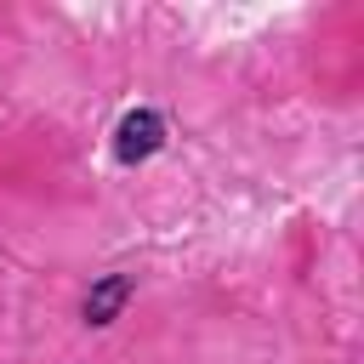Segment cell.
<instances>
[{
    "mask_svg": "<svg viewBox=\"0 0 364 364\" xmlns=\"http://www.w3.org/2000/svg\"><path fill=\"white\" fill-rule=\"evenodd\" d=\"M165 148V119L159 108H125L119 125H114V159L119 165H142Z\"/></svg>",
    "mask_w": 364,
    "mask_h": 364,
    "instance_id": "1",
    "label": "cell"
},
{
    "mask_svg": "<svg viewBox=\"0 0 364 364\" xmlns=\"http://www.w3.org/2000/svg\"><path fill=\"white\" fill-rule=\"evenodd\" d=\"M131 273H108V279H97L91 290H85V301H80V318L85 324H114L119 313H125V301H131Z\"/></svg>",
    "mask_w": 364,
    "mask_h": 364,
    "instance_id": "2",
    "label": "cell"
}]
</instances>
